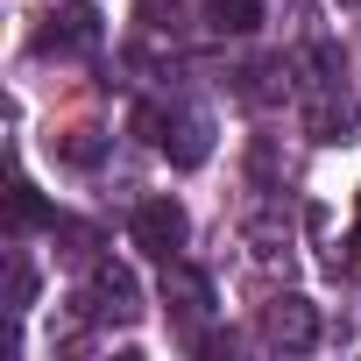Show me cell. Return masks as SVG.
I'll return each mask as SVG.
<instances>
[{
	"instance_id": "cell-4",
	"label": "cell",
	"mask_w": 361,
	"mask_h": 361,
	"mask_svg": "<svg viewBox=\"0 0 361 361\" xmlns=\"http://www.w3.org/2000/svg\"><path fill=\"white\" fill-rule=\"evenodd\" d=\"M36 50L43 57H85V50H99V8H64V15H50V29H36Z\"/></svg>"
},
{
	"instance_id": "cell-5",
	"label": "cell",
	"mask_w": 361,
	"mask_h": 361,
	"mask_svg": "<svg viewBox=\"0 0 361 361\" xmlns=\"http://www.w3.org/2000/svg\"><path fill=\"white\" fill-rule=\"evenodd\" d=\"M262 340H269V347H290V354L312 347V340H319V312H312V298H298V290L276 298V305L262 312Z\"/></svg>"
},
{
	"instance_id": "cell-1",
	"label": "cell",
	"mask_w": 361,
	"mask_h": 361,
	"mask_svg": "<svg viewBox=\"0 0 361 361\" xmlns=\"http://www.w3.org/2000/svg\"><path fill=\"white\" fill-rule=\"evenodd\" d=\"M185 234H192V220H185V206H177L170 192H156V199H142V206L128 213V241H135L142 255H156V262H177Z\"/></svg>"
},
{
	"instance_id": "cell-3",
	"label": "cell",
	"mask_w": 361,
	"mask_h": 361,
	"mask_svg": "<svg viewBox=\"0 0 361 361\" xmlns=\"http://www.w3.org/2000/svg\"><path fill=\"white\" fill-rule=\"evenodd\" d=\"M78 305H85L92 319H121V326H128V319H142V283H135L121 262H99L92 283L78 290Z\"/></svg>"
},
{
	"instance_id": "cell-2",
	"label": "cell",
	"mask_w": 361,
	"mask_h": 361,
	"mask_svg": "<svg viewBox=\"0 0 361 361\" xmlns=\"http://www.w3.org/2000/svg\"><path fill=\"white\" fill-rule=\"evenodd\" d=\"M142 128H156V142H163V156L177 170H199L213 156V121L199 106H185V114H142Z\"/></svg>"
},
{
	"instance_id": "cell-7",
	"label": "cell",
	"mask_w": 361,
	"mask_h": 361,
	"mask_svg": "<svg viewBox=\"0 0 361 361\" xmlns=\"http://www.w3.org/2000/svg\"><path fill=\"white\" fill-rule=\"evenodd\" d=\"M213 22L234 29V36H248V29L262 22V0H213Z\"/></svg>"
},
{
	"instance_id": "cell-6",
	"label": "cell",
	"mask_w": 361,
	"mask_h": 361,
	"mask_svg": "<svg viewBox=\"0 0 361 361\" xmlns=\"http://www.w3.org/2000/svg\"><path fill=\"white\" fill-rule=\"evenodd\" d=\"M29 227H57V213H50V199L29 185V177H15L8 185V234H29Z\"/></svg>"
},
{
	"instance_id": "cell-8",
	"label": "cell",
	"mask_w": 361,
	"mask_h": 361,
	"mask_svg": "<svg viewBox=\"0 0 361 361\" xmlns=\"http://www.w3.org/2000/svg\"><path fill=\"white\" fill-rule=\"evenodd\" d=\"M347 8H361V0H347Z\"/></svg>"
}]
</instances>
